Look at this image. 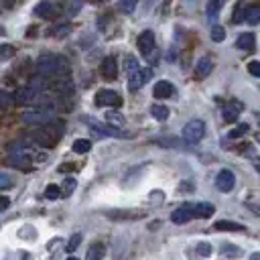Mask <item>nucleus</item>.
Wrapping results in <instances>:
<instances>
[{"mask_svg": "<svg viewBox=\"0 0 260 260\" xmlns=\"http://www.w3.org/2000/svg\"><path fill=\"white\" fill-rule=\"evenodd\" d=\"M35 15L37 17H41V19H55L57 15H59V10H57V6L53 4V2H39L37 6H35Z\"/></svg>", "mask_w": 260, "mask_h": 260, "instance_id": "nucleus-12", "label": "nucleus"}, {"mask_svg": "<svg viewBox=\"0 0 260 260\" xmlns=\"http://www.w3.org/2000/svg\"><path fill=\"white\" fill-rule=\"evenodd\" d=\"M173 92H175L173 84H171V81H165V79L157 81L155 88H153V95H155L157 100H167V98H171Z\"/></svg>", "mask_w": 260, "mask_h": 260, "instance_id": "nucleus-11", "label": "nucleus"}, {"mask_svg": "<svg viewBox=\"0 0 260 260\" xmlns=\"http://www.w3.org/2000/svg\"><path fill=\"white\" fill-rule=\"evenodd\" d=\"M116 75H118V65H116V59L110 55L102 61V77L106 81H112V79H116Z\"/></svg>", "mask_w": 260, "mask_h": 260, "instance_id": "nucleus-13", "label": "nucleus"}, {"mask_svg": "<svg viewBox=\"0 0 260 260\" xmlns=\"http://www.w3.org/2000/svg\"><path fill=\"white\" fill-rule=\"evenodd\" d=\"M70 71V61L57 53H43L37 59V73L41 77H63Z\"/></svg>", "mask_w": 260, "mask_h": 260, "instance_id": "nucleus-1", "label": "nucleus"}, {"mask_svg": "<svg viewBox=\"0 0 260 260\" xmlns=\"http://www.w3.org/2000/svg\"><path fill=\"white\" fill-rule=\"evenodd\" d=\"M92 130L100 136H124L118 128L114 126H104V124H92Z\"/></svg>", "mask_w": 260, "mask_h": 260, "instance_id": "nucleus-19", "label": "nucleus"}, {"mask_svg": "<svg viewBox=\"0 0 260 260\" xmlns=\"http://www.w3.org/2000/svg\"><path fill=\"white\" fill-rule=\"evenodd\" d=\"M150 77H153V70H148V67H144V70H134L128 75V90L130 92H139Z\"/></svg>", "mask_w": 260, "mask_h": 260, "instance_id": "nucleus-5", "label": "nucleus"}, {"mask_svg": "<svg viewBox=\"0 0 260 260\" xmlns=\"http://www.w3.org/2000/svg\"><path fill=\"white\" fill-rule=\"evenodd\" d=\"M126 67H128V73H132L134 70H139V67H136V59L134 57H126Z\"/></svg>", "mask_w": 260, "mask_h": 260, "instance_id": "nucleus-39", "label": "nucleus"}, {"mask_svg": "<svg viewBox=\"0 0 260 260\" xmlns=\"http://www.w3.org/2000/svg\"><path fill=\"white\" fill-rule=\"evenodd\" d=\"M106 122H110V124H112L114 128H118V126L124 124V116H122L120 112L110 110V112H106Z\"/></svg>", "mask_w": 260, "mask_h": 260, "instance_id": "nucleus-24", "label": "nucleus"}, {"mask_svg": "<svg viewBox=\"0 0 260 260\" xmlns=\"http://www.w3.org/2000/svg\"><path fill=\"white\" fill-rule=\"evenodd\" d=\"M213 228H215L217 232H244V226H242V224L230 222V220H220V222H215Z\"/></svg>", "mask_w": 260, "mask_h": 260, "instance_id": "nucleus-17", "label": "nucleus"}, {"mask_svg": "<svg viewBox=\"0 0 260 260\" xmlns=\"http://www.w3.org/2000/svg\"><path fill=\"white\" fill-rule=\"evenodd\" d=\"M81 240H84V236H81V234H73L70 238V242H67V252H75L77 246L81 244Z\"/></svg>", "mask_w": 260, "mask_h": 260, "instance_id": "nucleus-34", "label": "nucleus"}, {"mask_svg": "<svg viewBox=\"0 0 260 260\" xmlns=\"http://www.w3.org/2000/svg\"><path fill=\"white\" fill-rule=\"evenodd\" d=\"M39 98V92L31 86H24V88H19L15 94H12V100L17 104H33L35 100Z\"/></svg>", "mask_w": 260, "mask_h": 260, "instance_id": "nucleus-9", "label": "nucleus"}, {"mask_svg": "<svg viewBox=\"0 0 260 260\" xmlns=\"http://www.w3.org/2000/svg\"><path fill=\"white\" fill-rule=\"evenodd\" d=\"M94 102H95V106H114V108H118L122 104V98L114 90H100L94 95Z\"/></svg>", "mask_w": 260, "mask_h": 260, "instance_id": "nucleus-6", "label": "nucleus"}, {"mask_svg": "<svg viewBox=\"0 0 260 260\" xmlns=\"http://www.w3.org/2000/svg\"><path fill=\"white\" fill-rule=\"evenodd\" d=\"M240 112H242V106H240L238 102H232V104H228V106L224 108V120L232 124V122L238 120Z\"/></svg>", "mask_w": 260, "mask_h": 260, "instance_id": "nucleus-16", "label": "nucleus"}, {"mask_svg": "<svg viewBox=\"0 0 260 260\" xmlns=\"http://www.w3.org/2000/svg\"><path fill=\"white\" fill-rule=\"evenodd\" d=\"M248 71H250L254 77H260V63H258V61H250V63H248Z\"/></svg>", "mask_w": 260, "mask_h": 260, "instance_id": "nucleus-38", "label": "nucleus"}, {"mask_svg": "<svg viewBox=\"0 0 260 260\" xmlns=\"http://www.w3.org/2000/svg\"><path fill=\"white\" fill-rule=\"evenodd\" d=\"M250 260H260V254H258V252H254V254L250 256Z\"/></svg>", "mask_w": 260, "mask_h": 260, "instance_id": "nucleus-41", "label": "nucleus"}, {"mask_svg": "<svg viewBox=\"0 0 260 260\" xmlns=\"http://www.w3.org/2000/svg\"><path fill=\"white\" fill-rule=\"evenodd\" d=\"M195 252H197L199 256H203V258H208V256L213 254V248H212V244H208V242H199V244L195 246Z\"/></svg>", "mask_w": 260, "mask_h": 260, "instance_id": "nucleus-28", "label": "nucleus"}, {"mask_svg": "<svg viewBox=\"0 0 260 260\" xmlns=\"http://www.w3.org/2000/svg\"><path fill=\"white\" fill-rule=\"evenodd\" d=\"M254 41H256V37H254L252 33H244V35L238 37L236 47H238V49H244V51H252V49H254Z\"/></svg>", "mask_w": 260, "mask_h": 260, "instance_id": "nucleus-18", "label": "nucleus"}, {"mask_svg": "<svg viewBox=\"0 0 260 260\" xmlns=\"http://www.w3.org/2000/svg\"><path fill=\"white\" fill-rule=\"evenodd\" d=\"M203 134H205V124H203V120H199V118L189 120L187 124L183 126V141L187 144H197L203 139Z\"/></svg>", "mask_w": 260, "mask_h": 260, "instance_id": "nucleus-4", "label": "nucleus"}, {"mask_svg": "<svg viewBox=\"0 0 260 260\" xmlns=\"http://www.w3.org/2000/svg\"><path fill=\"white\" fill-rule=\"evenodd\" d=\"M10 187H12L10 175L4 173V171H0V191H2V189H10Z\"/></svg>", "mask_w": 260, "mask_h": 260, "instance_id": "nucleus-35", "label": "nucleus"}, {"mask_svg": "<svg viewBox=\"0 0 260 260\" xmlns=\"http://www.w3.org/2000/svg\"><path fill=\"white\" fill-rule=\"evenodd\" d=\"M150 114H153L157 120H167L169 118V108L167 106H161V104H155V106H150Z\"/></svg>", "mask_w": 260, "mask_h": 260, "instance_id": "nucleus-22", "label": "nucleus"}, {"mask_svg": "<svg viewBox=\"0 0 260 260\" xmlns=\"http://www.w3.org/2000/svg\"><path fill=\"white\" fill-rule=\"evenodd\" d=\"M191 210H193V217H212L215 208L208 201H201V203H191Z\"/></svg>", "mask_w": 260, "mask_h": 260, "instance_id": "nucleus-14", "label": "nucleus"}, {"mask_svg": "<svg viewBox=\"0 0 260 260\" xmlns=\"http://www.w3.org/2000/svg\"><path fill=\"white\" fill-rule=\"evenodd\" d=\"M75 179H71V177H70V179H65L63 181V187H61V195H65V197H70L71 193H73V189H75Z\"/></svg>", "mask_w": 260, "mask_h": 260, "instance_id": "nucleus-31", "label": "nucleus"}, {"mask_svg": "<svg viewBox=\"0 0 260 260\" xmlns=\"http://www.w3.org/2000/svg\"><path fill=\"white\" fill-rule=\"evenodd\" d=\"M234 185H236V177H234V173H232L230 169H222L220 173H217L215 187L220 189L222 193H230V191L234 189Z\"/></svg>", "mask_w": 260, "mask_h": 260, "instance_id": "nucleus-7", "label": "nucleus"}, {"mask_svg": "<svg viewBox=\"0 0 260 260\" xmlns=\"http://www.w3.org/2000/svg\"><path fill=\"white\" fill-rule=\"evenodd\" d=\"M15 104V100H12V94H8V92H0V108H2V110H8V108Z\"/></svg>", "mask_w": 260, "mask_h": 260, "instance_id": "nucleus-30", "label": "nucleus"}, {"mask_svg": "<svg viewBox=\"0 0 260 260\" xmlns=\"http://www.w3.org/2000/svg\"><path fill=\"white\" fill-rule=\"evenodd\" d=\"M212 70H213L212 59H210V57H201V59L197 61V65H195V77H197V79H205V77L212 73Z\"/></svg>", "mask_w": 260, "mask_h": 260, "instance_id": "nucleus-15", "label": "nucleus"}, {"mask_svg": "<svg viewBox=\"0 0 260 260\" xmlns=\"http://www.w3.org/2000/svg\"><path fill=\"white\" fill-rule=\"evenodd\" d=\"M136 45H139V51L142 55H150V53L155 51V33L153 31H142L139 35V41H136Z\"/></svg>", "mask_w": 260, "mask_h": 260, "instance_id": "nucleus-8", "label": "nucleus"}, {"mask_svg": "<svg viewBox=\"0 0 260 260\" xmlns=\"http://www.w3.org/2000/svg\"><path fill=\"white\" fill-rule=\"evenodd\" d=\"M53 118H55V104H41V106H35L31 110L23 112V122L31 126H41Z\"/></svg>", "mask_w": 260, "mask_h": 260, "instance_id": "nucleus-3", "label": "nucleus"}, {"mask_svg": "<svg viewBox=\"0 0 260 260\" xmlns=\"http://www.w3.org/2000/svg\"><path fill=\"white\" fill-rule=\"evenodd\" d=\"M226 39V31L222 24H213L212 26V41L213 43H222V41Z\"/></svg>", "mask_w": 260, "mask_h": 260, "instance_id": "nucleus-27", "label": "nucleus"}, {"mask_svg": "<svg viewBox=\"0 0 260 260\" xmlns=\"http://www.w3.org/2000/svg\"><path fill=\"white\" fill-rule=\"evenodd\" d=\"M193 220V210H191V203H183L181 208H177L171 213V222L173 224H187Z\"/></svg>", "mask_w": 260, "mask_h": 260, "instance_id": "nucleus-10", "label": "nucleus"}, {"mask_svg": "<svg viewBox=\"0 0 260 260\" xmlns=\"http://www.w3.org/2000/svg\"><path fill=\"white\" fill-rule=\"evenodd\" d=\"M244 21L250 23V24H256L260 21V8L258 6H250L248 10L244 12Z\"/></svg>", "mask_w": 260, "mask_h": 260, "instance_id": "nucleus-25", "label": "nucleus"}, {"mask_svg": "<svg viewBox=\"0 0 260 260\" xmlns=\"http://www.w3.org/2000/svg\"><path fill=\"white\" fill-rule=\"evenodd\" d=\"M224 2H226V0H208V17L210 19H215L217 15H220Z\"/></svg>", "mask_w": 260, "mask_h": 260, "instance_id": "nucleus-21", "label": "nucleus"}, {"mask_svg": "<svg viewBox=\"0 0 260 260\" xmlns=\"http://www.w3.org/2000/svg\"><path fill=\"white\" fill-rule=\"evenodd\" d=\"M242 8H244V2H238V4H236L234 17H232V19H234V23H242V21H244V12H246V10H242Z\"/></svg>", "mask_w": 260, "mask_h": 260, "instance_id": "nucleus-36", "label": "nucleus"}, {"mask_svg": "<svg viewBox=\"0 0 260 260\" xmlns=\"http://www.w3.org/2000/svg\"><path fill=\"white\" fill-rule=\"evenodd\" d=\"M222 254H224L226 258H238V256H242V250H238L236 246H232V244H226L224 250H222Z\"/></svg>", "mask_w": 260, "mask_h": 260, "instance_id": "nucleus-33", "label": "nucleus"}, {"mask_svg": "<svg viewBox=\"0 0 260 260\" xmlns=\"http://www.w3.org/2000/svg\"><path fill=\"white\" fill-rule=\"evenodd\" d=\"M244 132H248V124H240L236 130L230 132V136H232V139H238V136H242Z\"/></svg>", "mask_w": 260, "mask_h": 260, "instance_id": "nucleus-37", "label": "nucleus"}, {"mask_svg": "<svg viewBox=\"0 0 260 260\" xmlns=\"http://www.w3.org/2000/svg\"><path fill=\"white\" fill-rule=\"evenodd\" d=\"M45 197H47L49 201L59 199V197H61V189H59L57 185H49V187L45 189Z\"/></svg>", "mask_w": 260, "mask_h": 260, "instance_id": "nucleus-32", "label": "nucleus"}, {"mask_svg": "<svg viewBox=\"0 0 260 260\" xmlns=\"http://www.w3.org/2000/svg\"><path fill=\"white\" fill-rule=\"evenodd\" d=\"M136 4H139V0H120L116 6H118L120 12H124V15H130V12H134Z\"/></svg>", "mask_w": 260, "mask_h": 260, "instance_id": "nucleus-26", "label": "nucleus"}, {"mask_svg": "<svg viewBox=\"0 0 260 260\" xmlns=\"http://www.w3.org/2000/svg\"><path fill=\"white\" fill-rule=\"evenodd\" d=\"M0 6H6V8H10V6H12V0H0Z\"/></svg>", "mask_w": 260, "mask_h": 260, "instance_id": "nucleus-40", "label": "nucleus"}, {"mask_svg": "<svg viewBox=\"0 0 260 260\" xmlns=\"http://www.w3.org/2000/svg\"><path fill=\"white\" fill-rule=\"evenodd\" d=\"M104 256V246L102 244H92V248L86 254V260H102Z\"/></svg>", "mask_w": 260, "mask_h": 260, "instance_id": "nucleus-23", "label": "nucleus"}, {"mask_svg": "<svg viewBox=\"0 0 260 260\" xmlns=\"http://www.w3.org/2000/svg\"><path fill=\"white\" fill-rule=\"evenodd\" d=\"M65 132V122L61 120H49L45 122V124H41V128H37L33 132V144L35 146H43V148H51V146H55L59 142V139L63 136Z\"/></svg>", "mask_w": 260, "mask_h": 260, "instance_id": "nucleus-2", "label": "nucleus"}, {"mask_svg": "<svg viewBox=\"0 0 260 260\" xmlns=\"http://www.w3.org/2000/svg\"><path fill=\"white\" fill-rule=\"evenodd\" d=\"M67 260H77V258H73V256H71V258H67Z\"/></svg>", "mask_w": 260, "mask_h": 260, "instance_id": "nucleus-42", "label": "nucleus"}, {"mask_svg": "<svg viewBox=\"0 0 260 260\" xmlns=\"http://www.w3.org/2000/svg\"><path fill=\"white\" fill-rule=\"evenodd\" d=\"M15 55V47L6 45V43H0V61H6Z\"/></svg>", "mask_w": 260, "mask_h": 260, "instance_id": "nucleus-29", "label": "nucleus"}, {"mask_svg": "<svg viewBox=\"0 0 260 260\" xmlns=\"http://www.w3.org/2000/svg\"><path fill=\"white\" fill-rule=\"evenodd\" d=\"M90 148H92V142H90L88 139H77V141H73V144H71V150H73V153H77V155L90 153Z\"/></svg>", "mask_w": 260, "mask_h": 260, "instance_id": "nucleus-20", "label": "nucleus"}]
</instances>
